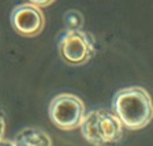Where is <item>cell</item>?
<instances>
[{
  "label": "cell",
  "mask_w": 153,
  "mask_h": 146,
  "mask_svg": "<svg viewBox=\"0 0 153 146\" xmlns=\"http://www.w3.org/2000/svg\"><path fill=\"white\" fill-rule=\"evenodd\" d=\"M112 108L130 130H141L153 120V100L148 90L141 86L120 89L114 96Z\"/></svg>",
  "instance_id": "obj_1"
},
{
  "label": "cell",
  "mask_w": 153,
  "mask_h": 146,
  "mask_svg": "<svg viewBox=\"0 0 153 146\" xmlns=\"http://www.w3.org/2000/svg\"><path fill=\"white\" fill-rule=\"evenodd\" d=\"M82 135L93 146H108L116 143L123 135V123L112 112L104 108L89 111L81 124Z\"/></svg>",
  "instance_id": "obj_2"
},
{
  "label": "cell",
  "mask_w": 153,
  "mask_h": 146,
  "mask_svg": "<svg viewBox=\"0 0 153 146\" xmlns=\"http://www.w3.org/2000/svg\"><path fill=\"white\" fill-rule=\"evenodd\" d=\"M48 113L52 123L64 131H71L76 127H81L86 115L83 101L70 93L55 96L49 102Z\"/></svg>",
  "instance_id": "obj_3"
},
{
  "label": "cell",
  "mask_w": 153,
  "mask_h": 146,
  "mask_svg": "<svg viewBox=\"0 0 153 146\" xmlns=\"http://www.w3.org/2000/svg\"><path fill=\"white\" fill-rule=\"evenodd\" d=\"M94 37L83 30H66L60 37L57 49L60 57L70 66L85 64L96 52Z\"/></svg>",
  "instance_id": "obj_4"
},
{
  "label": "cell",
  "mask_w": 153,
  "mask_h": 146,
  "mask_svg": "<svg viewBox=\"0 0 153 146\" xmlns=\"http://www.w3.org/2000/svg\"><path fill=\"white\" fill-rule=\"evenodd\" d=\"M11 25L23 37H34L42 32L45 26V16L40 7L30 3L18 4L10 15Z\"/></svg>",
  "instance_id": "obj_5"
},
{
  "label": "cell",
  "mask_w": 153,
  "mask_h": 146,
  "mask_svg": "<svg viewBox=\"0 0 153 146\" xmlns=\"http://www.w3.org/2000/svg\"><path fill=\"white\" fill-rule=\"evenodd\" d=\"M15 146H52L51 137L37 127H26L14 138Z\"/></svg>",
  "instance_id": "obj_6"
},
{
  "label": "cell",
  "mask_w": 153,
  "mask_h": 146,
  "mask_svg": "<svg viewBox=\"0 0 153 146\" xmlns=\"http://www.w3.org/2000/svg\"><path fill=\"white\" fill-rule=\"evenodd\" d=\"M63 21L67 30H81L83 26V15L76 10H68L63 15Z\"/></svg>",
  "instance_id": "obj_7"
},
{
  "label": "cell",
  "mask_w": 153,
  "mask_h": 146,
  "mask_svg": "<svg viewBox=\"0 0 153 146\" xmlns=\"http://www.w3.org/2000/svg\"><path fill=\"white\" fill-rule=\"evenodd\" d=\"M0 146H15V143H14V141H8V139L1 138V143H0Z\"/></svg>",
  "instance_id": "obj_8"
},
{
  "label": "cell",
  "mask_w": 153,
  "mask_h": 146,
  "mask_svg": "<svg viewBox=\"0 0 153 146\" xmlns=\"http://www.w3.org/2000/svg\"><path fill=\"white\" fill-rule=\"evenodd\" d=\"M33 4H36L37 7H40L41 8L42 6H48V4H52V1H32Z\"/></svg>",
  "instance_id": "obj_9"
}]
</instances>
